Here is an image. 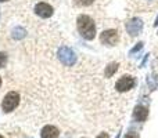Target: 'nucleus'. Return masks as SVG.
<instances>
[{"mask_svg": "<svg viewBox=\"0 0 158 138\" xmlns=\"http://www.w3.org/2000/svg\"><path fill=\"white\" fill-rule=\"evenodd\" d=\"M77 25L81 36L85 37L86 40H92L96 36V25L89 15H85V14L79 15L77 19Z\"/></svg>", "mask_w": 158, "mask_h": 138, "instance_id": "nucleus-1", "label": "nucleus"}, {"mask_svg": "<svg viewBox=\"0 0 158 138\" xmlns=\"http://www.w3.org/2000/svg\"><path fill=\"white\" fill-rule=\"evenodd\" d=\"M18 102H19L18 93L11 91L4 97V100H3V102H2V108H3V111L4 112H11V111H14V109L17 108Z\"/></svg>", "mask_w": 158, "mask_h": 138, "instance_id": "nucleus-2", "label": "nucleus"}, {"mask_svg": "<svg viewBox=\"0 0 158 138\" xmlns=\"http://www.w3.org/2000/svg\"><path fill=\"white\" fill-rule=\"evenodd\" d=\"M58 58H60V61L64 64V65L67 66H71L75 64V61H77V55H75V53L72 51L69 47H61L60 50H58Z\"/></svg>", "mask_w": 158, "mask_h": 138, "instance_id": "nucleus-3", "label": "nucleus"}, {"mask_svg": "<svg viewBox=\"0 0 158 138\" xmlns=\"http://www.w3.org/2000/svg\"><path fill=\"white\" fill-rule=\"evenodd\" d=\"M118 40H119V33L115 29L104 30L100 35V41L106 46H115L118 43Z\"/></svg>", "mask_w": 158, "mask_h": 138, "instance_id": "nucleus-4", "label": "nucleus"}, {"mask_svg": "<svg viewBox=\"0 0 158 138\" xmlns=\"http://www.w3.org/2000/svg\"><path fill=\"white\" fill-rule=\"evenodd\" d=\"M133 86H135V79L132 77V76H128V75L122 76V77L117 81V84H115L117 90L118 91H121V93L128 91V90L133 89Z\"/></svg>", "mask_w": 158, "mask_h": 138, "instance_id": "nucleus-5", "label": "nucleus"}, {"mask_svg": "<svg viewBox=\"0 0 158 138\" xmlns=\"http://www.w3.org/2000/svg\"><path fill=\"white\" fill-rule=\"evenodd\" d=\"M142 28L143 22L139 18H132L126 22V30H128V33H131V36H137L139 32L142 30Z\"/></svg>", "mask_w": 158, "mask_h": 138, "instance_id": "nucleus-6", "label": "nucleus"}, {"mask_svg": "<svg viewBox=\"0 0 158 138\" xmlns=\"http://www.w3.org/2000/svg\"><path fill=\"white\" fill-rule=\"evenodd\" d=\"M35 13L42 18H49L53 15V7L47 3H38L35 6Z\"/></svg>", "mask_w": 158, "mask_h": 138, "instance_id": "nucleus-7", "label": "nucleus"}, {"mask_svg": "<svg viewBox=\"0 0 158 138\" xmlns=\"http://www.w3.org/2000/svg\"><path fill=\"white\" fill-rule=\"evenodd\" d=\"M148 116V109L146 106H142V105H137L133 111V117L139 122H144Z\"/></svg>", "mask_w": 158, "mask_h": 138, "instance_id": "nucleus-8", "label": "nucleus"}, {"mask_svg": "<svg viewBox=\"0 0 158 138\" xmlns=\"http://www.w3.org/2000/svg\"><path fill=\"white\" fill-rule=\"evenodd\" d=\"M58 130L54 126H44L42 128V138H58Z\"/></svg>", "mask_w": 158, "mask_h": 138, "instance_id": "nucleus-9", "label": "nucleus"}, {"mask_svg": "<svg viewBox=\"0 0 158 138\" xmlns=\"http://www.w3.org/2000/svg\"><path fill=\"white\" fill-rule=\"evenodd\" d=\"M118 66H119V65H118L117 62H111V64H110V65L106 68V76H107V77H111V76L118 70Z\"/></svg>", "mask_w": 158, "mask_h": 138, "instance_id": "nucleus-10", "label": "nucleus"}, {"mask_svg": "<svg viewBox=\"0 0 158 138\" xmlns=\"http://www.w3.org/2000/svg\"><path fill=\"white\" fill-rule=\"evenodd\" d=\"M142 49H143V43H142V41H140V43H137V44H136V47H133V49H132L131 51H129V54H131V55H133L135 53H137V51H139V50H142Z\"/></svg>", "mask_w": 158, "mask_h": 138, "instance_id": "nucleus-11", "label": "nucleus"}, {"mask_svg": "<svg viewBox=\"0 0 158 138\" xmlns=\"http://www.w3.org/2000/svg\"><path fill=\"white\" fill-rule=\"evenodd\" d=\"M93 2H94V0H75V3H77L78 6H89V4H92Z\"/></svg>", "mask_w": 158, "mask_h": 138, "instance_id": "nucleus-12", "label": "nucleus"}, {"mask_svg": "<svg viewBox=\"0 0 158 138\" xmlns=\"http://www.w3.org/2000/svg\"><path fill=\"white\" fill-rule=\"evenodd\" d=\"M6 61H7V55H6L4 53H0V68H3V66H4Z\"/></svg>", "mask_w": 158, "mask_h": 138, "instance_id": "nucleus-13", "label": "nucleus"}, {"mask_svg": "<svg viewBox=\"0 0 158 138\" xmlns=\"http://www.w3.org/2000/svg\"><path fill=\"white\" fill-rule=\"evenodd\" d=\"M125 138H139V134L137 133H128L125 136Z\"/></svg>", "mask_w": 158, "mask_h": 138, "instance_id": "nucleus-14", "label": "nucleus"}, {"mask_svg": "<svg viewBox=\"0 0 158 138\" xmlns=\"http://www.w3.org/2000/svg\"><path fill=\"white\" fill-rule=\"evenodd\" d=\"M97 138H110V137H108V134H107V133H101Z\"/></svg>", "mask_w": 158, "mask_h": 138, "instance_id": "nucleus-15", "label": "nucleus"}, {"mask_svg": "<svg viewBox=\"0 0 158 138\" xmlns=\"http://www.w3.org/2000/svg\"><path fill=\"white\" fill-rule=\"evenodd\" d=\"M154 25H156V26H158V17H157V19H156V22H154Z\"/></svg>", "mask_w": 158, "mask_h": 138, "instance_id": "nucleus-16", "label": "nucleus"}, {"mask_svg": "<svg viewBox=\"0 0 158 138\" xmlns=\"http://www.w3.org/2000/svg\"><path fill=\"white\" fill-rule=\"evenodd\" d=\"M0 2H7V0H0Z\"/></svg>", "mask_w": 158, "mask_h": 138, "instance_id": "nucleus-17", "label": "nucleus"}, {"mask_svg": "<svg viewBox=\"0 0 158 138\" xmlns=\"http://www.w3.org/2000/svg\"><path fill=\"white\" fill-rule=\"evenodd\" d=\"M0 86H2V79H0Z\"/></svg>", "mask_w": 158, "mask_h": 138, "instance_id": "nucleus-18", "label": "nucleus"}, {"mask_svg": "<svg viewBox=\"0 0 158 138\" xmlns=\"http://www.w3.org/2000/svg\"><path fill=\"white\" fill-rule=\"evenodd\" d=\"M0 138H3V137H2V136H0Z\"/></svg>", "mask_w": 158, "mask_h": 138, "instance_id": "nucleus-19", "label": "nucleus"}]
</instances>
